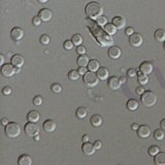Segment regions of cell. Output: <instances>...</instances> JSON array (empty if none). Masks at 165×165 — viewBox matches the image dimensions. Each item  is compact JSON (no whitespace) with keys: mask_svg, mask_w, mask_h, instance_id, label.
I'll use <instances>...</instances> for the list:
<instances>
[{"mask_svg":"<svg viewBox=\"0 0 165 165\" xmlns=\"http://www.w3.org/2000/svg\"><path fill=\"white\" fill-rule=\"evenodd\" d=\"M86 23H87L89 30L91 31V33L93 34V36L95 37V39L97 40V43L99 45H102V47H109V45H113V40L111 38V35H109L107 32L102 30L98 24L91 21V20H87Z\"/></svg>","mask_w":165,"mask_h":165,"instance_id":"1","label":"cell"},{"mask_svg":"<svg viewBox=\"0 0 165 165\" xmlns=\"http://www.w3.org/2000/svg\"><path fill=\"white\" fill-rule=\"evenodd\" d=\"M86 14L89 19L91 20H97L99 16H102L103 12V8L99 3L97 2H90L89 4H87L85 8Z\"/></svg>","mask_w":165,"mask_h":165,"instance_id":"2","label":"cell"},{"mask_svg":"<svg viewBox=\"0 0 165 165\" xmlns=\"http://www.w3.org/2000/svg\"><path fill=\"white\" fill-rule=\"evenodd\" d=\"M21 133V127L16 122H10L5 126V134L10 138H16Z\"/></svg>","mask_w":165,"mask_h":165,"instance_id":"3","label":"cell"},{"mask_svg":"<svg viewBox=\"0 0 165 165\" xmlns=\"http://www.w3.org/2000/svg\"><path fill=\"white\" fill-rule=\"evenodd\" d=\"M142 102L146 107H151V106L155 105L157 102V96L155 93L151 92V91H146L142 95Z\"/></svg>","mask_w":165,"mask_h":165,"instance_id":"4","label":"cell"},{"mask_svg":"<svg viewBox=\"0 0 165 165\" xmlns=\"http://www.w3.org/2000/svg\"><path fill=\"white\" fill-rule=\"evenodd\" d=\"M82 80H84V84H85L87 87L92 88V87H95V86L98 84L99 78L95 73H93V71H90V72H87L85 76H84Z\"/></svg>","mask_w":165,"mask_h":165,"instance_id":"5","label":"cell"},{"mask_svg":"<svg viewBox=\"0 0 165 165\" xmlns=\"http://www.w3.org/2000/svg\"><path fill=\"white\" fill-rule=\"evenodd\" d=\"M24 130H25V133H26L28 136L34 137L35 135L38 134V132H39V127L36 125L35 123L29 122V123H27L26 125H25Z\"/></svg>","mask_w":165,"mask_h":165,"instance_id":"6","label":"cell"},{"mask_svg":"<svg viewBox=\"0 0 165 165\" xmlns=\"http://www.w3.org/2000/svg\"><path fill=\"white\" fill-rule=\"evenodd\" d=\"M16 72V69L14 67L12 64H3L1 67V73L5 78H10Z\"/></svg>","mask_w":165,"mask_h":165,"instance_id":"7","label":"cell"},{"mask_svg":"<svg viewBox=\"0 0 165 165\" xmlns=\"http://www.w3.org/2000/svg\"><path fill=\"white\" fill-rule=\"evenodd\" d=\"M129 41H130V45H131L132 47H138L142 45V43H144V38H142V36L140 35V34H138V33H133V34L130 36Z\"/></svg>","mask_w":165,"mask_h":165,"instance_id":"8","label":"cell"},{"mask_svg":"<svg viewBox=\"0 0 165 165\" xmlns=\"http://www.w3.org/2000/svg\"><path fill=\"white\" fill-rule=\"evenodd\" d=\"M10 36L14 41H19L24 37V30L20 27H14L10 32Z\"/></svg>","mask_w":165,"mask_h":165,"instance_id":"9","label":"cell"},{"mask_svg":"<svg viewBox=\"0 0 165 165\" xmlns=\"http://www.w3.org/2000/svg\"><path fill=\"white\" fill-rule=\"evenodd\" d=\"M82 152H84V153H85L87 156L93 155V154H94V152L96 151V148H95L94 144H91V142H84V144H82Z\"/></svg>","mask_w":165,"mask_h":165,"instance_id":"10","label":"cell"},{"mask_svg":"<svg viewBox=\"0 0 165 165\" xmlns=\"http://www.w3.org/2000/svg\"><path fill=\"white\" fill-rule=\"evenodd\" d=\"M150 134H151V129L146 125L139 126V128L137 129V135L140 138H148Z\"/></svg>","mask_w":165,"mask_h":165,"instance_id":"11","label":"cell"},{"mask_svg":"<svg viewBox=\"0 0 165 165\" xmlns=\"http://www.w3.org/2000/svg\"><path fill=\"white\" fill-rule=\"evenodd\" d=\"M139 69H140V71H142V72L146 73V74H150V73H152V71H153L154 66H153V64H152L151 62L144 61V62H142V63L140 64V66H139Z\"/></svg>","mask_w":165,"mask_h":165,"instance_id":"12","label":"cell"},{"mask_svg":"<svg viewBox=\"0 0 165 165\" xmlns=\"http://www.w3.org/2000/svg\"><path fill=\"white\" fill-rule=\"evenodd\" d=\"M38 16H40V19L43 20V22H49L50 20L52 19L53 14H52V12L50 10H47V8H43V10H39Z\"/></svg>","mask_w":165,"mask_h":165,"instance_id":"13","label":"cell"},{"mask_svg":"<svg viewBox=\"0 0 165 165\" xmlns=\"http://www.w3.org/2000/svg\"><path fill=\"white\" fill-rule=\"evenodd\" d=\"M24 63H25V60H24L23 56H21V55H14V56H12V64L14 67L20 68V67H22L24 65Z\"/></svg>","mask_w":165,"mask_h":165,"instance_id":"14","label":"cell"},{"mask_svg":"<svg viewBox=\"0 0 165 165\" xmlns=\"http://www.w3.org/2000/svg\"><path fill=\"white\" fill-rule=\"evenodd\" d=\"M109 87L111 88V90H118L121 86V82H120V78H116V76H111V78H109Z\"/></svg>","mask_w":165,"mask_h":165,"instance_id":"15","label":"cell"},{"mask_svg":"<svg viewBox=\"0 0 165 165\" xmlns=\"http://www.w3.org/2000/svg\"><path fill=\"white\" fill-rule=\"evenodd\" d=\"M109 56L111 59H118L121 56V50L118 47H111L109 50Z\"/></svg>","mask_w":165,"mask_h":165,"instance_id":"16","label":"cell"},{"mask_svg":"<svg viewBox=\"0 0 165 165\" xmlns=\"http://www.w3.org/2000/svg\"><path fill=\"white\" fill-rule=\"evenodd\" d=\"M43 129L47 132H53L56 129V123L53 120H47L43 123Z\"/></svg>","mask_w":165,"mask_h":165,"instance_id":"17","label":"cell"},{"mask_svg":"<svg viewBox=\"0 0 165 165\" xmlns=\"http://www.w3.org/2000/svg\"><path fill=\"white\" fill-rule=\"evenodd\" d=\"M113 24L118 29H122V28L125 27L126 22H125V20L123 19L122 16H115V18L113 19Z\"/></svg>","mask_w":165,"mask_h":165,"instance_id":"18","label":"cell"},{"mask_svg":"<svg viewBox=\"0 0 165 165\" xmlns=\"http://www.w3.org/2000/svg\"><path fill=\"white\" fill-rule=\"evenodd\" d=\"M97 76H98L99 80H105L106 78H109V70L106 68H104V67H100V68L97 70Z\"/></svg>","mask_w":165,"mask_h":165,"instance_id":"19","label":"cell"},{"mask_svg":"<svg viewBox=\"0 0 165 165\" xmlns=\"http://www.w3.org/2000/svg\"><path fill=\"white\" fill-rule=\"evenodd\" d=\"M78 65L80 66V67H86V66H88V64H89V58H88V56L86 54L84 55H80V57L78 58Z\"/></svg>","mask_w":165,"mask_h":165,"instance_id":"20","label":"cell"},{"mask_svg":"<svg viewBox=\"0 0 165 165\" xmlns=\"http://www.w3.org/2000/svg\"><path fill=\"white\" fill-rule=\"evenodd\" d=\"M39 118H40V115L37 111H31L30 113H28V116H27V119H28L29 122H33V123L38 122Z\"/></svg>","mask_w":165,"mask_h":165,"instance_id":"21","label":"cell"},{"mask_svg":"<svg viewBox=\"0 0 165 165\" xmlns=\"http://www.w3.org/2000/svg\"><path fill=\"white\" fill-rule=\"evenodd\" d=\"M19 165H31L32 164V159L29 155H22L18 161Z\"/></svg>","mask_w":165,"mask_h":165,"instance_id":"22","label":"cell"},{"mask_svg":"<svg viewBox=\"0 0 165 165\" xmlns=\"http://www.w3.org/2000/svg\"><path fill=\"white\" fill-rule=\"evenodd\" d=\"M103 27H104V31L109 33V35H113V34H116V32H117V29H118L113 23L106 24V25H104Z\"/></svg>","mask_w":165,"mask_h":165,"instance_id":"23","label":"cell"},{"mask_svg":"<svg viewBox=\"0 0 165 165\" xmlns=\"http://www.w3.org/2000/svg\"><path fill=\"white\" fill-rule=\"evenodd\" d=\"M91 124H92L94 127H99V126H101L102 118L99 115L92 116V118H91Z\"/></svg>","mask_w":165,"mask_h":165,"instance_id":"24","label":"cell"},{"mask_svg":"<svg viewBox=\"0 0 165 165\" xmlns=\"http://www.w3.org/2000/svg\"><path fill=\"white\" fill-rule=\"evenodd\" d=\"M154 161H155V163L157 165H165V154L164 153H158L155 156Z\"/></svg>","mask_w":165,"mask_h":165,"instance_id":"25","label":"cell"},{"mask_svg":"<svg viewBox=\"0 0 165 165\" xmlns=\"http://www.w3.org/2000/svg\"><path fill=\"white\" fill-rule=\"evenodd\" d=\"M127 109L131 111H136L138 109V102L136 100H134V99H130V100L127 101Z\"/></svg>","mask_w":165,"mask_h":165,"instance_id":"26","label":"cell"},{"mask_svg":"<svg viewBox=\"0 0 165 165\" xmlns=\"http://www.w3.org/2000/svg\"><path fill=\"white\" fill-rule=\"evenodd\" d=\"M155 38L158 41H165V31L163 29H157L155 32Z\"/></svg>","mask_w":165,"mask_h":165,"instance_id":"27","label":"cell"},{"mask_svg":"<svg viewBox=\"0 0 165 165\" xmlns=\"http://www.w3.org/2000/svg\"><path fill=\"white\" fill-rule=\"evenodd\" d=\"M137 78H138V82L140 84V85H146V84L148 82V74L142 72V71L138 73V76H137Z\"/></svg>","mask_w":165,"mask_h":165,"instance_id":"28","label":"cell"},{"mask_svg":"<svg viewBox=\"0 0 165 165\" xmlns=\"http://www.w3.org/2000/svg\"><path fill=\"white\" fill-rule=\"evenodd\" d=\"M88 68H89L90 71H97L100 67H99V62L96 61V60H91L88 64Z\"/></svg>","mask_w":165,"mask_h":165,"instance_id":"29","label":"cell"},{"mask_svg":"<svg viewBox=\"0 0 165 165\" xmlns=\"http://www.w3.org/2000/svg\"><path fill=\"white\" fill-rule=\"evenodd\" d=\"M76 117L78 119H85L87 117V109L85 107H78L76 109Z\"/></svg>","mask_w":165,"mask_h":165,"instance_id":"30","label":"cell"},{"mask_svg":"<svg viewBox=\"0 0 165 165\" xmlns=\"http://www.w3.org/2000/svg\"><path fill=\"white\" fill-rule=\"evenodd\" d=\"M71 41L73 43L74 45H80L82 43V36L80 35V34H74L71 38Z\"/></svg>","mask_w":165,"mask_h":165,"instance_id":"31","label":"cell"},{"mask_svg":"<svg viewBox=\"0 0 165 165\" xmlns=\"http://www.w3.org/2000/svg\"><path fill=\"white\" fill-rule=\"evenodd\" d=\"M80 73H78V70H70L68 72V78L70 80H78V78H80Z\"/></svg>","mask_w":165,"mask_h":165,"instance_id":"32","label":"cell"},{"mask_svg":"<svg viewBox=\"0 0 165 165\" xmlns=\"http://www.w3.org/2000/svg\"><path fill=\"white\" fill-rule=\"evenodd\" d=\"M154 137H155L157 140H162L164 138V132H163V129H157L155 132H154Z\"/></svg>","mask_w":165,"mask_h":165,"instance_id":"33","label":"cell"},{"mask_svg":"<svg viewBox=\"0 0 165 165\" xmlns=\"http://www.w3.org/2000/svg\"><path fill=\"white\" fill-rule=\"evenodd\" d=\"M159 152H160V148H159V146H152L151 148H148V154L151 156H154V157H155Z\"/></svg>","mask_w":165,"mask_h":165,"instance_id":"34","label":"cell"},{"mask_svg":"<svg viewBox=\"0 0 165 165\" xmlns=\"http://www.w3.org/2000/svg\"><path fill=\"white\" fill-rule=\"evenodd\" d=\"M51 90H52L53 93L59 94V93L62 91V87L59 85V84H52V86H51Z\"/></svg>","mask_w":165,"mask_h":165,"instance_id":"35","label":"cell"},{"mask_svg":"<svg viewBox=\"0 0 165 165\" xmlns=\"http://www.w3.org/2000/svg\"><path fill=\"white\" fill-rule=\"evenodd\" d=\"M43 97L41 96H35L34 97V99H33V104L36 106H39L43 104Z\"/></svg>","mask_w":165,"mask_h":165,"instance_id":"36","label":"cell"},{"mask_svg":"<svg viewBox=\"0 0 165 165\" xmlns=\"http://www.w3.org/2000/svg\"><path fill=\"white\" fill-rule=\"evenodd\" d=\"M97 24H98L99 26H104L107 24V20H106L105 16H99L98 19H97Z\"/></svg>","mask_w":165,"mask_h":165,"instance_id":"37","label":"cell"},{"mask_svg":"<svg viewBox=\"0 0 165 165\" xmlns=\"http://www.w3.org/2000/svg\"><path fill=\"white\" fill-rule=\"evenodd\" d=\"M39 40L43 45H49L50 43V37L47 35H41V37H40Z\"/></svg>","mask_w":165,"mask_h":165,"instance_id":"38","label":"cell"},{"mask_svg":"<svg viewBox=\"0 0 165 165\" xmlns=\"http://www.w3.org/2000/svg\"><path fill=\"white\" fill-rule=\"evenodd\" d=\"M73 43L71 40H66L65 43H64V49L65 50H71L73 47Z\"/></svg>","mask_w":165,"mask_h":165,"instance_id":"39","label":"cell"},{"mask_svg":"<svg viewBox=\"0 0 165 165\" xmlns=\"http://www.w3.org/2000/svg\"><path fill=\"white\" fill-rule=\"evenodd\" d=\"M12 88H10V87H4L2 89V93H3V95H5V96H8V95H10V94H12Z\"/></svg>","mask_w":165,"mask_h":165,"instance_id":"40","label":"cell"},{"mask_svg":"<svg viewBox=\"0 0 165 165\" xmlns=\"http://www.w3.org/2000/svg\"><path fill=\"white\" fill-rule=\"evenodd\" d=\"M41 21H43V20L40 19L39 16H34V18H33V25H35V26H39L40 23H41Z\"/></svg>","mask_w":165,"mask_h":165,"instance_id":"41","label":"cell"},{"mask_svg":"<svg viewBox=\"0 0 165 165\" xmlns=\"http://www.w3.org/2000/svg\"><path fill=\"white\" fill-rule=\"evenodd\" d=\"M86 47H82V45H78V50H76V52H78V55H84L86 54Z\"/></svg>","mask_w":165,"mask_h":165,"instance_id":"42","label":"cell"},{"mask_svg":"<svg viewBox=\"0 0 165 165\" xmlns=\"http://www.w3.org/2000/svg\"><path fill=\"white\" fill-rule=\"evenodd\" d=\"M136 70H135L134 68H131V69H128L127 71V76H129V78H133V76H136Z\"/></svg>","mask_w":165,"mask_h":165,"instance_id":"43","label":"cell"},{"mask_svg":"<svg viewBox=\"0 0 165 165\" xmlns=\"http://www.w3.org/2000/svg\"><path fill=\"white\" fill-rule=\"evenodd\" d=\"M125 33H126V34H127V35L131 36L132 34L134 33V30H133V28H131V27H128V28H126Z\"/></svg>","mask_w":165,"mask_h":165,"instance_id":"44","label":"cell"},{"mask_svg":"<svg viewBox=\"0 0 165 165\" xmlns=\"http://www.w3.org/2000/svg\"><path fill=\"white\" fill-rule=\"evenodd\" d=\"M135 92H136L137 95H142L144 93V88L139 86V87L136 88V91H135Z\"/></svg>","mask_w":165,"mask_h":165,"instance_id":"45","label":"cell"},{"mask_svg":"<svg viewBox=\"0 0 165 165\" xmlns=\"http://www.w3.org/2000/svg\"><path fill=\"white\" fill-rule=\"evenodd\" d=\"M94 146H95V148H96V150H99V148H101L102 144L100 140H96V142H94Z\"/></svg>","mask_w":165,"mask_h":165,"instance_id":"46","label":"cell"},{"mask_svg":"<svg viewBox=\"0 0 165 165\" xmlns=\"http://www.w3.org/2000/svg\"><path fill=\"white\" fill-rule=\"evenodd\" d=\"M78 73H80V76H85L86 73H87V70H86L85 67H80V69H78Z\"/></svg>","mask_w":165,"mask_h":165,"instance_id":"47","label":"cell"},{"mask_svg":"<svg viewBox=\"0 0 165 165\" xmlns=\"http://www.w3.org/2000/svg\"><path fill=\"white\" fill-rule=\"evenodd\" d=\"M8 123H10V122H8V120H7L6 118H2V119H1V124H2L3 126H6Z\"/></svg>","mask_w":165,"mask_h":165,"instance_id":"48","label":"cell"},{"mask_svg":"<svg viewBox=\"0 0 165 165\" xmlns=\"http://www.w3.org/2000/svg\"><path fill=\"white\" fill-rule=\"evenodd\" d=\"M4 64V56L3 55H0V65L2 66Z\"/></svg>","mask_w":165,"mask_h":165,"instance_id":"49","label":"cell"},{"mask_svg":"<svg viewBox=\"0 0 165 165\" xmlns=\"http://www.w3.org/2000/svg\"><path fill=\"white\" fill-rule=\"evenodd\" d=\"M160 126H161V128H162L163 130H165V119H164V120H162V121H161Z\"/></svg>","mask_w":165,"mask_h":165,"instance_id":"50","label":"cell"},{"mask_svg":"<svg viewBox=\"0 0 165 165\" xmlns=\"http://www.w3.org/2000/svg\"><path fill=\"white\" fill-rule=\"evenodd\" d=\"M82 142H89V136H88V135H84V136H82Z\"/></svg>","mask_w":165,"mask_h":165,"instance_id":"51","label":"cell"},{"mask_svg":"<svg viewBox=\"0 0 165 165\" xmlns=\"http://www.w3.org/2000/svg\"><path fill=\"white\" fill-rule=\"evenodd\" d=\"M138 128H139L138 124H133V125H132V129H133V130H137Z\"/></svg>","mask_w":165,"mask_h":165,"instance_id":"52","label":"cell"},{"mask_svg":"<svg viewBox=\"0 0 165 165\" xmlns=\"http://www.w3.org/2000/svg\"><path fill=\"white\" fill-rule=\"evenodd\" d=\"M120 82H121V84H123V82H126V78L122 76V78H120Z\"/></svg>","mask_w":165,"mask_h":165,"instance_id":"53","label":"cell"},{"mask_svg":"<svg viewBox=\"0 0 165 165\" xmlns=\"http://www.w3.org/2000/svg\"><path fill=\"white\" fill-rule=\"evenodd\" d=\"M49 0H38V2H40V3H45V2H47Z\"/></svg>","mask_w":165,"mask_h":165,"instance_id":"54","label":"cell"},{"mask_svg":"<svg viewBox=\"0 0 165 165\" xmlns=\"http://www.w3.org/2000/svg\"><path fill=\"white\" fill-rule=\"evenodd\" d=\"M34 138H35L36 140H38V139H39V136H38V135H35V136H34Z\"/></svg>","mask_w":165,"mask_h":165,"instance_id":"55","label":"cell"},{"mask_svg":"<svg viewBox=\"0 0 165 165\" xmlns=\"http://www.w3.org/2000/svg\"><path fill=\"white\" fill-rule=\"evenodd\" d=\"M163 47H164V49H165V41H164V45H163Z\"/></svg>","mask_w":165,"mask_h":165,"instance_id":"56","label":"cell"}]
</instances>
